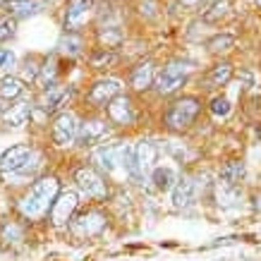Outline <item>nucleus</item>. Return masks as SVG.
<instances>
[{"label":"nucleus","mask_w":261,"mask_h":261,"mask_svg":"<svg viewBox=\"0 0 261 261\" xmlns=\"http://www.w3.org/2000/svg\"><path fill=\"white\" fill-rule=\"evenodd\" d=\"M120 94H122V84H120V80L103 77V80H96L94 84L89 87L84 101H87L91 108H103V111H106V106H108L113 98H118Z\"/></svg>","instance_id":"11"},{"label":"nucleus","mask_w":261,"mask_h":261,"mask_svg":"<svg viewBox=\"0 0 261 261\" xmlns=\"http://www.w3.org/2000/svg\"><path fill=\"white\" fill-rule=\"evenodd\" d=\"M58 48H60L63 56H67L72 60V58L84 56V48L87 46H84V36H82V32H63V39H60Z\"/></svg>","instance_id":"24"},{"label":"nucleus","mask_w":261,"mask_h":261,"mask_svg":"<svg viewBox=\"0 0 261 261\" xmlns=\"http://www.w3.org/2000/svg\"><path fill=\"white\" fill-rule=\"evenodd\" d=\"M235 43H238V36H235V34L218 32L206 41V50H208V53H225L230 48H235Z\"/></svg>","instance_id":"28"},{"label":"nucleus","mask_w":261,"mask_h":261,"mask_svg":"<svg viewBox=\"0 0 261 261\" xmlns=\"http://www.w3.org/2000/svg\"><path fill=\"white\" fill-rule=\"evenodd\" d=\"M149 177H151L153 187H156L159 192H173V187L177 185V180H180L177 173H175L173 168H168V166H156Z\"/></svg>","instance_id":"26"},{"label":"nucleus","mask_w":261,"mask_h":261,"mask_svg":"<svg viewBox=\"0 0 261 261\" xmlns=\"http://www.w3.org/2000/svg\"><path fill=\"white\" fill-rule=\"evenodd\" d=\"M197 199V182L190 175H182L173 187V208H187Z\"/></svg>","instance_id":"16"},{"label":"nucleus","mask_w":261,"mask_h":261,"mask_svg":"<svg viewBox=\"0 0 261 261\" xmlns=\"http://www.w3.org/2000/svg\"><path fill=\"white\" fill-rule=\"evenodd\" d=\"M15 65V56L10 50H0V70H10Z\"/></svg>","instance_id":"31"},{"label":"nucleus","mask_w":261,"mask_h":261,"mask_svg":"<svg viewBox=\"0 0 261 261\" xmlns=\"http://www.w3.org/2000/svg\"><path fill=\"white\" fill-rule=\"evenodd\" d=\"M3 111H5V106H0V115H3Z\"/></svg>","instance_id":"35"},{"label":"nucleus","mask_w":261,"mask_h":261,"mask_svg":"<svg viewBox=\"0 0 261 261\" xmlns=\"http://www.w3.org/2000/svg\"><path fill=\"white\" fill-rule=\"evenodd\" d=\"M77 211H80V194L72 190H63L58 194L50 214H48V221H50L53 228H70Z\"/></svg>","instance_id":"8"},{"label":"nucleus","mask_w":261,"mask_h":261,"mask_svg":"<svg viewBox=\"0 0 261 261\" xmlns=\"http://www.w3.org/2000/svg\"><path fill=\"white\" fill-rule=\"evenodd\" d=\"M259 206H261V194H259V197H256V208H259Z\"/></svg>","instance_id":"34"},{"label":"nucleus","mask_w":261,"mask_h":261,"mask_svg":"<svg viewBox=\"0 0 261 261\" xmlns=\"http://www.w3.org/2000/svg\"><path fill=\"white\" fill-rule=\"evenodd\" d=\"M108 228V214L98 204H91L84 211H77L70 223V230L80 240H94Z\"/></svg>","instance_id":"4"},{"label":"nucleus","mask_w":261,"mask_h":261,"mask_svg":"<svg viewBox=\"0 0 261 261\" xmlns=\"http://www.w3.org/2000/svg\"><path fill=\"white\" fill-rule=\"evenodd\" d=\"M0 10L3 15L12 17V19H29L48 10V0H8Z\"/></svg>","instance_id":"15"},{"label":"nucleus","mask_w":261,"mask_h":261,"mask_svg":"<svg viewBox=\"0 0 261 261\" xmlns=\"http://www.w3.org/2000/svg\"><path fill=\"white\" fill-rule=\"evenodd\" d=\"M230 80H232V65L228 60H223V63H216L214 67H208V72H206V77H204V84H206V89H221Z\"/></svg>","instance_id":"20"},{"label":"nucleus","mask_w":261,"mask_h":261,"mask_svg":"<svg viewBox=\"0 0 261 261\" xmlns=\"http://www.w3.org/2000/svg\"><path fill=\"white\" fill-rule=\"evenodd\" d=\"M201 113V98L199 96H180L175 98L163 113V125L170 132H185L194 125V120Z\"/></svg>","instance_id":"2"},{"label":"nucleus","mask_w":261,"mask_h":261,"mask_svg":"<svg viewBox=\"0 0 261 261\" xmlns=\"http://www.w3.org/2000/svg\"><path fill=\"white\" fill-rule=\"evenodd\" d=\"M204 8L206 10L201 12V19L206 24H221L232 12V0H208Z\"/></svg>","instance_id":"21"},{"label":"nucleus","mask_w":261,"mask_h":261,"mask_svg":"<svg viewBox=\"0 0 261 261\" xmlns=\"http://www.w3.org/2000/svg\"><path fill=\"white\" fill-rule=\"evenodd\" d=\"M118 63H120V53L118 50H111V48L96 46V48H91V53H89V65H91L94 70H111V67H115Z\"/></svg>","instance_id":"22"},{"label":"nucleus","mask_w":261,"mask_h":261,"mask_svg":"<svg viewBox=\"0 0 261 261\" xmlns=\"http://www.w3.org/2000/svg\"><path fill=\"white\" fill-rule=\"evenodd\" d=\"M96 39H98V46L101 48L118 50L122 46V41H125V34L115 24H106V27H96Z\"/></svg>","instance_id":"23"},{"label":"nucleus","mask_w":261,"mask_h":261,"mask_svg":"<svg viewBox=\"0 0 261 261\" xmlns=\"http://www.w3.org/2000/svg\"><path fill=\"white\" fill-rule=\"evenodd\" d=\"M182 5H199V8H201V5H206V3H208V0H180Z\"/></svg>","instance_id":"32"},{"label":"nucleus","mask_w":261,"mask_h":261,"mask_svg":"<svg viewBox=\"0 0 261 261\" xmlns=\"http://www.w3.org/2000/svg\"><path fill=\"white\" fill-rule=\"evenodd\" d=\"M74 182H77V190L84 194L87 199H91L94 204L103 201L108 197V182L94 166H80L74 170Z\"/></svg>","instance_id":"5"},{"label":"nucleus","mask_w":261,"mask_h":261,"mask_svg":"<svg viewBox=\"0 0 261 261\" xmlns=\"http://www.w3.org/2000/svg\"><path fill=\"white\" fill-rule=\"evenodd\" d=\"M194 70V65L187 60H170L156 72V80H153V91L159 96H173L177 94L187 80H190V72Z\"/></svg>","instance_id":"3"},{"label":"nucleus","mask_w":261,"mask_h":261,"mask_svg":"<svg viewBox=\"0 0 261 261\" xmlns=\"http://www.w3.org/2000/svg\"><path fill=\"white\" fill-rule=\"evenodd\" d=\"M208 111H211V115H214V118L225 120L230 113H232V103H230L228 96H214V98H211V103H208Z\"/></svg>","instance_id":"29"},{"label":"nucleus","mask_w":261,"mask_h":261,"mask_svg":"<svg viewBox=\"0 0 261 261\" xmlns=\"http://www.w3.org/2000/svg\"><path fill=\"white\" fill-rule=\"evenodd\" d=\"M24 80H19V77H15V74H5L3 80H0V101H10L15 103L22 98L24 94Z\"/></svg>","instance_id":"25"},{"label":"nucleus","mask_w":261,"mask_h":261,"mask_svg":"<svg viewBox=\"0 0 261 261\" xmlns=\"http://www.w3.org/2000/svg\"><path fill=\"white\" fill-rule=\"evenodd\" d=\"M34 149L29 144H15V146H10V149L3 151V156H0V173H19L24 166H27V161L32 159Z\"/></svg>","instance_id":"14"},{"label":"nucleus","mask_w":261,"mask_h":261,"mask_svg":"<svg viewBox=\"0 0 261 261\" xmlns=\"http://www.w3.org/2000/svg\"><path fill=\"white\" fill-rule=\"evenodd\" d=\"M106 115L115 127H132L137 122V106L127 94H120L106 106Z\"/></svg>","instance_id":"12"},{"label":"nucleus","mask_w":261,"mask_h":261,"mask_svg":"<svg viewBox=\"0 0 261 261\" xmlns=\"http://www.w3.org/2000/svg\"><path fill=\"white\" fill-rule=\"evenodd\" d=\"M153 80H156V70L151 60H142L129 70V87L135 91H146L149 87H153Z\"/></svg>","instance_id":"17"},{"label":"nucleus","mask_w":261,"mask_h":261,"mask_svg":"<svg viewBox=\"0 0 261 261\" xmlns=\"http://www.w3.org/2000/svg\"><path fill=\"white\" fill-rule=\"evenodd\" d=\"M159 161V146L149 139L135 144V180H144L146 175L153 173Z\"/></svg>","instance_id":"13"},{"label":"nucleus","mask_w":261,"mask_h":261,"mask_svg":"<svg viewBox=\"0 0 261 261\" xmlns=\"http://www.w3.org/2000/svg\"><path fill=\"white\" fill-rule=\"evenodd\" d=\"M72 96H74V87L72 84H56V87L41 91L39 96V111L43 115H58L70 106Z\"/></svg>","instance_id":"9"},{"label":"nucleus","mask_w":261,"mask_h":261,"mask_svg":"<svg viewBox=\"0 0 261 261\" xmlns=\"http://www.w3.org/2000/svg\"><path fill=\"white\" fill-rule=\"evenodd\" d=\"M80 125H82V120L72 111L58 113L56 120H53V125H50V142L56 144V146H60V149H63V146H72V144L77 142Z\"/></svg>","instance_id":"7"},{"label":"nucleus","mask_w":261,"mask_h":261,"mask_svg":"<svg viewBox=\"0 0 261 261\" xmlns=\"http://www.w3.org/2000/svg\"><path fill=\"white\" fill-rule=\"evenodd\" d=\"M111 120L101 118V115H91V118L82 120L80 125V135H77V146L82 149H94L98 144H103L111 137Z\"/></svg>","instance_id":"6"},{"label":"nucleus","mask_w":261,"mask_h":261,"mask_svg":"<svg viewBox=\"0 0 261 261\" xmlns=\"http://www.w3.org/2000/svg\"><path fill=\"white\" fill-rule=\"evenodd\" d=\"M0 240H3V245L5 247H15L19 245L24 240V225L17 221H5L0 225Z\"/></svg>","instance_id":"27"},{"label":"nucleus","mask_w":261,"mask_h":261,"mask_svg":"<svg viewBox=\"0 0 261 261\" xmlns=\"http://www.w3.org/2000/svg\"><path fill=\"white\" fill-rule=\"evenodd\" d=\"M96 12L94 0H67L63 12V32H82L87 19Z\"/></svg>","instance_id":"10"},{"label":"nucleus","mask_w":261,"mask_h":261,"mask_svg":"<svg viewBox=\"0 0 261 261\" xmlns=\"http://www.w3.org/2000/svg\"><path fill=\"white\" fill-rule=\"evenodd\" d=\"M252 5H254L256 10H261V0H252Z\"/></svg>","instance_id":"33"},{"label":"nucleus","mask_w":261,"mask_h":261,"mask_svg":"<svg viewBox=\"0 0 261 261\" xmlns=\"http://www.w3.org/2000/svg\"><path fill=\"white\" fill-rule=\"evenodd\" d=\"M15 19L8 15H0V43H5V41H10L12 36H15Z\"/></svg>","instance_id":"30"},{"label":"nucleus","mask_w":261,"mask_h":261,"mask_svg":"<svg viewBox=\"0 0 261 261\" xmlns=\"http://www.w3.org/2000/svg\"><path fill=\"white\" fill-rule=\"evenodd\" d=\"M32 111H34L32 103L19 98V101H15L10 108H5L0 118H3V122L8 127H24L29 120H32Z\"/></svg>","instance_id":"18"},{"label":"nucleus","mask_w":261,"mask_h":261,"mask_svg":"<svg viewBox=\"0 0 261 261\" xmlns=\"http://www.w3.org/2000/svg\"><path fill=\"white\" fill-rule=\"evenodd\" d=\"M60 180L56 175H39L36 180L32 182V187L27 190L19 201H17V214L19 218L27 223H36V221H43L50 208L56 204L58 194H60Z\"/></svg>","instance_id":"1"},{"label":"nucleus","mask_w":261,"mask_h":261,"mask_svg":"<svg viewBox=\"0 0 261 261\" xmlns=\"http://www.w3.org/2000/svg\"><path fill=\"white\" fill-rule=\"evenodd\" d=\"M245 173L247 168L242 161H228L218 170V185H223V187H240L242 180H245Z\"/></svg>","instance_id":"19"}]
</instances>
